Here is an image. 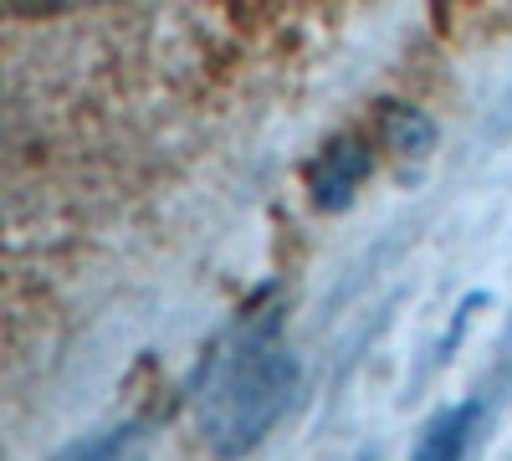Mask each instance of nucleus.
<instances>
[{
  "mask_svg": "<svg viewBox=\"0 0 512 461\" xmlns=\"http://www.w3.org/2000/svg\"><path fill=\"white\" fill-rule=\"evenodd\" d=\"M297 354L277 313H241L216 349L205 354L195 380V426L210 451L246 456L256 451L297 395Z\"/></svg>",
  "mask_w": 512,
  "mask_h": 461,
  "instance_id": "1",
  "label": "nucleus"
},
{
  "mask_svg": "<svg viewBox=\"0 0 512 461\" xmlns=\"http://www.w3.org/2000/svg\"><path fill=\"white\" fill-rule=\"evenodd\" d=\"M369 175V149L354 144V139H338L328 144L318 159H313V170H308V185H313V200L318 205H344L359 180Z\"/></svg>",
  "mask_w": 512,
  "mask_h": 461,
  "instance_id": "2",
  "label": "nucleus"
},
{
  "mask_svg": "<svg viewBox=\"0 0 512 461\" xmlns=\"http://www.w3.org/2000/svg\"><path fill=\"white\" fill-rule=\"evenodd\" d=\"M477 421H482V400H461V405L441 410L436 421L425 426L410 461H466V451L477 441Z\"/></svg>",
  "mask_w": 512,
  "mask_h": 461,
  "instance_id": "3",
  "label": "nucleus"
},
{
  "mask_svg": "<svg viewBox=\"0 0 512 461\" xmlns=\"http://www.w3.org/2000/svg\"><path fill=\"white\" fill-rule=\"evenodd\" d=\"M57 461H149V451H144V436L134 426H118V431H103V436L67 446Z\"/></svg>",
  "mask_w": 512,
  "mask_h": 461,
  "instance_id": "4",
  "label": "nucleus"
},
{
  "mask_svg": "<svg viewBox=\"0 0 512 461\" xmlns=\"http://www.w3.org/2000/svg\"><path fill=\"white\" fill-rule=\"evenodd\" d=\"M384 134H390L395 149H425L431 144V123H425L415 108H390L384 113Z\"/></svg>",
  "mask_w": 512,
  "mask_h": 461,
  "instance_id": "5",
  "label": "nucleus"
}]
</instances>
